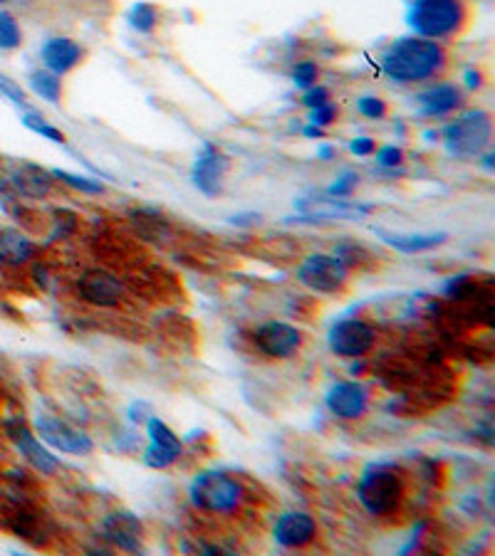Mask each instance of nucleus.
Returning <instances> with one entry per match:
<instances>
[{"instance_id": "obj_1", "label": "nucleus", "mask_w": 495, "mask_h": 556, "mask_svg": "<svg viewBox=\"0 0 495 556\" xmlns=\"http://www.w3.org/2000/svg\"><path fill=\"white\" fill-rule=\"evenodd\" d=\"M448 55L444 45L426 38H399L382 52L384 75L396 85H419L444 75Z\"/></svg>"}, {"instance_id": "obj_2", "label": "nucleus", "mask_w": 495, "mask_h": 556, "mask_svg": "<svg viewBox=\"0 0 495 556\" xmlns=\"http://www.w3.org/2000/svg\"><path fill=\"white\" fill-rule=\"evenodd\" d=\"M406 23L416 38L451 40L461 35L468 23L466 0H411L406 10Z\"/></svg>"}, {"instance_id": "obj_3", "label": "nucleus", "mask_w": 495, "mask_h": 556, "mask_svg": "<svg viewBox=\"0 0 495 556\" xmlns=\"http://www.w3.org/2000/svg\"><path fill=\"white\" fill-rule=\"evenodd\" d=\"M404 495L406 482L396 465L372 463L359 475L357 500L372 517H389L399 512Z\"/></svg>"}, {"instance_id": "obj_4", "label": "nucleus", "mask_w": 495, "mask_h": 556, "mask_svg": "<svg viewBox=\"0 0 495 556\" xmlns=\"http://www.w3.org/2000/svg\"><path fill=\"white\" fill-rule=\"evenodd\" d=\"M189 500L198 512L213 514V517H231L241 512L246 502V487L236 477L218 470L198 472L189 485Z\"/></svg>"}, {"instance_id": "obj_5", "label": "nucleus", "mask_w": 495, "mask_h": 556, "mask_svg": "<svg viewBox=\"0 0 495 556\" xmlns=\"http://www.w3.org/2000/svg\"><path fill=\"white\" fill-rule=\"evenodd\" d=\"M441 136L451 156H481L493 141V119L483 109H471L446 124Z\"/></svg>"}, {"instance_id": "obj_6", "label": "nucleus", "mask_w": 495, "mask_h": 556, "mask_svg": "<svg viewBox=\"0 0 495 556\" xmlns=\"http://www.w3.org/2000/svg\"><path fill=\"white\" fill-rule=\"evenodd\" d=\"M297 282L317 295H340L349 282V270L335 255L312 253L297 267Z\"/></svg>"}, {"instance_id": "obj_7", "label": "nucleus", "mask_w": 495, "mask_h": 556, "mask_svg": "<svg viewBox=\"0 0 495 556\" xmlns=\"http://www.w3.org/2000/svg\"><path fill=\"white\" fill-rule=\"evenodd\" d=\"M35 433H38L40 440L48 443L50 448L67 455H77V458H85V455H90L92 450H95V443H92V438L85 430L75 428L72 423H67L65 418L55 416V413L40 411L38 416H35Z\"/></svg>"}, {"instance_id": "obj_8", "label": "nucleus", "mask_w": 495, "mask_h": 556, "mask_svg": "<svg viewBox=\"0 0 495 556\" xmlns=\"http://www.w3.org/2000/svg\"><path fill=\"white\" fill-rule=\"evenodd\" d=\"M327 344L342 359H362L377 346V329L362 319H342L327 334Z\"/></svg>"}, {"instance_id": "obj_9", "label": "nucleus", "mask_w": 495, "mask_h": 556, "mask_svg": "<svg viewBox=\"0 0 495 556\" xmlns=\"http://www.w3.org/2000/svg\"><path fill=\"white\" fill-rule=\"evenodd\" d=\"M3 428H5V435H8V438L13 440L15 448H18V453L23 455V458L28 460L40 475L50 477L60 470V460H57L55 455H52L50 450L35 438V433L30 430V426L23 421V418H8V421H3Z\"/></svg>"}, {"instance_id": "obj_10", "label": "nucleus", "mask_w": 495, "mask_h": 556, "mask_svg": "<svg viewBox=\"0 0 495 556\" xmlns=\"http://www.w3.org/2000/svg\"><path fill=\"white\" fill-rule=\"evenodd\" d=\"M99 532L107 544H112L119 552L139 554L144 549V527L137 514L127 510H114L104 514L99 522Z\"/></svg>"}, {"instance_id": "obj_11", "label": "nucleus", "mask_w": 495, "mask_h": 556, "mask_svg": "<svg viewBox=\"0 0 495 556\" xmlns=\"http://www.w3.org/2000/svg\"><path fill=\"white\" fill-rule=\"evenodd\" d=\"M302 332L293 324L285 322H265L253 332V344L268 359H293L302 349Z\"/></svg>"}, {"instance_id": "obj_12", "label": "nucleus", "mask_w": 495, "mask_h": 556, "mask_svg": "<svg viewBox=\"0 0 495 556\" xmlns=\"http://www.w3.org/2000/svg\"><path fill=\"white\" fill-rule=\"evenodd\" d=\"M228 171V159L213 144H203L191 166V181L203 196L216 198L223 191V176Z\"/></svg>"}, {"instance_id": "obj_13", "label": "nucleus", "mask_w": 495, "mask_h": 556, "mask_svg": "<svg viewBox=\"0 0 495 556\" xmlns=\"http://www.w3.org/2000/svg\"><path fill=\"white\" fill-rule=\"evenodd\" d=\"M77 295L87 304L95 307H119L124 300V287L112 272L107 270H87L77 280Z\"/></svg>"}, {"instance_id": "obj_14", "label": "nucleus", "mask_w": 495, "mask_h": 556, "mask_svg": "<svg viewBox=\"0 0 495 556\" xmlns=\"http://www.w3.org/2000/svg\"><path fill=\"white\" fill-rule=\"evenodd\" d=\"M325 406L332 416L342 418V421H359L369 408V393L357 381H337L327 391Z\"/></svg>"}, {"instance_id": "obj_15", "label": "nucleus", "mask_w": 495, "mask_h": 556, "mask_svg": "<svg viewBox=\"0 0 495 556\" xmlns=\"http://www.w3.org/2000/svg\"><path fill=\"white\" fill-rule=\"evenodd\" d=\"M273 539L283 549H305L317 539V522L307 512L280 514L273 527Z\"/></svg>"}, {"instance_id": "obj_16", "label": "nucleus", "mask_w": 495, "mask_h": 556, "mask_svg": "<svg viewBox=\"0 0 495 556\" xmlns=\"http://www.w3.org/2000/svg\"><path fill=\"white\" fill-rule=\"evenodd\" d=\"M295 208L310 220H359L372 213V206L347 203L345 198H302Z\"/></svg>"}, {"instance_id": "obj_17", "label": "nucleus", "mask_w": 495, "mask_h": 556, "mask_svg": "<svg viewBox=\"0 0 495 556\" xmlns=\"http://www.w3.org/2000/svg\"><path fill=\"white\" fill-rule=\"evenodd\" d=\"M40 60H43L45 70L62 77L85 60V47L72 38H50L40 50Z\"/></svg>"}, {"instance_id": "obj_18", "label": "nucleus", "mask_w": 495, "mask_h": 556, "mask_svg": "<svg viewBox=\"0 0 495 556\" xmlns=\"http://www.w3.org/2000/svg\"><path fill=\"white\" fill-rule=\"evenodd\" d=\"M5 186L13 188V198H45L52 191V173L35 164L15 166Z\"/></svg>"}, {"instance_id": "obj_19", "label": "nucleus", "mask_w": 495, "mask_h": 556, "mask_svg": "<svg viewBox=\"0 0 495 556\" xmlns=\"http://www.w3.org/2000/svg\"><path fill=\"white\" fill-rule=\"evenodd\" d=\"M416 102H419L421 117H446V114H453L456 109L463 107V92L456 85L441 82V85H434L426 92H421Z\"/></svg>"}, {"instance_id": "obj_20", "label": "nucleus", "mask_w": 495, "mask_h": 556, "mask_svg": "<svg viewBox=\"0 0 495 556\" xmlns=\"http://www.w3.org/2000/svg\"><path fill=\"white\" fill-rule=\"evenodd\" d=\"M38 253V245L15 228H0V265L20 267L28 265Z\"/></svg>"}, {"instance_id": "obj_21", "label": "nucleus", "mask_w": 495, "mask_h": 556, "mask_svg": "<svg viewBox=\"0 0 495 556\" xmlns=\"http://www.w3.org/2000/svg\"><path fill=\"white\" fill-rule=\"evenodd\" d=\"M374 233L389 245V248L399 250V253L414 255V253H426V250H434L439 245L446 243L448 235L446 233H387V230L377 228Z\"/></svg>"}, {"instance_id": "obj_22", "label": "nucleus", "mask_w": 495, "mask_h": 556, "mask_svg": "<svg viewBox=\"0 0 495 556\" xmlns=\"http://www.w3.org/2000/svg\"><path fill=\"white\" fill-rule=\"evenodd\" d=\"M129 215H132V220L137 223L139 233H142L144 238L159 240V238H169L171 235V228L156 211H147V208H142V211H132Z\"/></svg>"}, {"instance_id": "obj_23", "label": "nucleus", "mask_w": 495, "mask_h": 556, "mask_svg": "<svg viewBox=\"0 0 495 556\" xmlns=\"http://www.w3.org/2000/svg\"><path fill=\"white\" fill-rule=\"evenodd\" d=\"M30 89H33L38 97H43L45 102L55 104V102H60V97H62V80L48 70H38L30 75Z\"/></svg>"}, {"instance_id": "obj_24", "label": "nucleus", "mask_w": 495, "mask_h": 556, "mask_svg": "<svg viewBox=\"0 0 495 556\" xmlns=\"http://www.w3.org/2000/svg\"><path fill=\"white\" fill-rule=\"evenodd\" d=\"M181 453H184V448H166V445H156V443H147V448H144V465L147 468H154V470H166L171 468V465L176 463V460L181 458Z\"/></svg>"}, {"instance_id": "obj_25", "label": "nucleus", "mask_w": 495, "mask_h": 556, "mask_svg": "<svg viewBox=\"0 0 495 556\" xmlns=\"http://www.w3.org/2000/svg\"><path fill=\"white\" fill-rule=\"evenodd\" d=\"M127 20L137 33L149 35L154 33L156 23H159V10H156V5L151 3H134L132 10H129Z\"/></svg>"}, {"instance_id": "obj_26", "label": "nucleus", "mask_w": 495, "mask_h": 556, "mask_svg": "<svg viewBox=\"0 0 495 556\" xmlns=\"http://www.w3.org/2000/svg\"><path fill=\"white\" fill-rule=\"evenodd\" d=\"M335 257L347 270H357V267H362L372 255H369V250L364 248V245L354 243V240H342V243L335 245Z\"/></svg>"}, {"instance_id": "obj_27", "label": "nucleus", "mask_w": 495, "mask_h": 556, "mask_svg": "<svg viewBox=\"0 0 495 556\" xmlns=\"http://www.w3.org/2000/svg\"><path fill=\"white\" fill-rule=\"evenodd\" d=\"M147 438L149 443L156 445H166V448H184L179 440V435L174 433L159 416H149L147 421Z\"/></svg>"}, {"instance_id": "obj_28", "label": "nucleus", "mask_w": 495, "mask_h": 556, "mask_svg": "<svg viewBox=\"0 0 495 556\" xmlns=\"http://www.w3.org/2000/svg\"><path fill=\"white\" fill-rule=\"evenodd\" d=\"M23 45V30L10 13L0 10V50H18Z\"/></svg>"}, {"instance_id": "obj_29", "label": "nucleus", "mask_w": 495, "mask_h": 556, "mask_svg": "<svg viewBox=\"0 0 495 556\" xmlns=\"http://www.w3.org/2000/svg\"><path fill=\"white\" fill-rule=\"evenodd\" d=\"M52 178H57V181L67 183L70 188H75V191H82V193H90V196H99V193H104V186L95 178H87V176H77V173H70L65 169H52Z\"/></svg>"}, {"instance_id": "obj_30", "label": "nucleus", "mask_w": 495, "mask_h": 556, "mask_svg": "<svg viewBox=\"0 0 495 556\" xmlns=\"http://www.w3.org/2000/svg\"><path fill=\"white\" fill-rule=\"evenodd\" d=\"M23 127L25 129H30V131H35V134H40V136H45V139H50V141H55V144H65V134H62L60 129L57 127H52V124L45 122L40 114H33V112H28V114H23Z\"/></svg>"}, {"instance_id": "obj_31", "label": "nucleus", "mask_w": 495, "mask_h": 556, "mask_svg": "<svg viewBox=\"0 0 495 556\" xmlns=\"http://www.w3.org/2000/svg\"><path fill=\"white\" fill-rule=\"evenodd\" d=\"M357 112L362 114L364 119H372V122H379V119L387 117L389 107L382 97H374V94H367V97L357 99Z\"/></svg>"}, {"instance_id": "obj_32", "label": "nucleus", "mask_w": 495, "mask_h": 556, "mask_svg": "<svg viewBox=\"0 0 495 556\" xmlns=\"http://www.w3.org/2000/svg\"><path fill=\"white\" fill-rule=\"evenodd\" d=\"M317 77H320V67L315 62L305 60V62H297L295 70H293V85L297 89H307L312 85H317Z\"/></svg>"}, {"instance_id": "obj_33", "label": "nucleus", "mask_w": 495, "mask_h": 556, "mask_svg": "<svg viewBox=\"0 0 495 556\" xmlns=\"http://www.w3.org/2000/svg\"><path fill=\"white\" fill-rule=\"evenodd\" d=\"M359 186L357 173H345V176L337 178L330 188H327V196L330 198H349Z\"/></svg>"}, {"instance_id": "obj_34", "label": "nucleus", "mask_w": 495, "mask_h": 556, "mask_svg": "<svg viewBox=\"0 0 495 556\" xmlns=\"http://www.w3.org/2000/svg\"><path fill=\"white\" fill-rule=\"evenodd\" d=\"M337 117H340V109H337L332 102H327V104H320V107L312 109V112H310V124H315V127L325 129V127H330V124H335Z\"/></svg>"}, {"instance_id": "obj_35", "label": "nucleus", "mask_w": 495, "mask_h": 556, "mask_svg": "<svg viewBox=\"0 0 495 556\" xmlns=\"http://www.w3.org/2000/svg\"><path fill=\"white\" fill-rule=\"evenodd\" d=\"M332 99L330 89L322 87V85H312L307 89H302V104H305L307 109H315L320 107V104H327Z\"/></svg>"}, {"instance_id": "obj_36", "label": "nucleus", "mask_w": 495, "mask_h": 556, "mask_svg": "<svg viewBox=\"0 0 495 556\" xmlns=\"http://www.w3.org/2000/svg\"><path fill=\"white\" fill-rule=\"evenodd\" d=\"M374 154H377V164L382 166V169H396V166H401V161H404V151L394 144L382 146V149H377Z\"/></svg>"}, {"instance_id": "obj_37", "label": "nucleus", "mask_w": 495, "mask_h": 556, "mask_svg": "<svg viewBox=\"0 0 495 556\" xmlns=\"http://www.w3.org/2000/svg\"><path fill=\"white\" fill-rule=\"evenodd\" d=\"M77 228V215L75 213H65L57 211L55 213V235L65 238V235H72Z\"/></svg>"}, {"instance_id": "obj_38", "label": "nucleus", "mask_w": 495, "mask_h": 556, "mask_svg": "<svg viewBox=\"0 0 495 556\" xmlns=\"http://www.w3.org/2000/svg\"><path fill=\"white\" fill-rule=\"evenodd\" d=\"M0 94H3V97H8L10 102L18 104V107H28L23 89L15 85V82H10L5 75H0Z\"/></svg>"}, {"instance_id": "obj_39", "label": "nucleus", "mask_w": 495, "mask_h": 556, "mask_svg": "<svg viewBox=\"0 0 495 556\" xmlns=\"http://www.w3.org/2000/svg\"><path fill=\"white\" fill-rule=\"evenodd\" d=\"M349 151H352L354 156H372L374 151H377V144H374V139H369V136H357V139L349 141Z\"/></svg>"}, {"instance_id": "obj_40", "label": "nucleus", "mask_w": 495, "mask_h": 556, "mask_svg": "<svg viewBox=\"0 0 495 556\" xmlns=\"http://www.w3.org/2000/svg\"><path fill=\"white\" fill-rule=\"evenodd\" d=\"M149 416L151 413L147 403H134V406L129 408V418H132V423H147Z\"/></svg>"}, {"instance_id": "obj_41", "label": "nucleus", "mask_w": 495, "mask_h": 556, "mask_svg": "<svg viewBox=\"0 0 495 556\" xmlns=\"http://www.w3.org/2000/svg\"><path fill=\"white\" fill-rule=\"evenodd\" d=\"M233 225H260V213H241L231 218Z\"/></svg>"}, {"instance_id": "obj_42", "label": "nucleus", "mask_w": 495, "mask_h": 556, "mask_svg": "<svg viewBox=\"0 0 495 556\" xmlns=\"http://www.w3.org/2000/svg\"><path fill=\"white\" fill-rule=\"evenodd\" d=\"M317 159H320V161H332V159H335V146H332V144H320V146H317Z\"/></svg>"}, {"instance_id": "obj_43", "label": "nucleus", "mask_w": 495, "mask_h": 556, "mask_svg": "<svg viewBox=\"0 0 495 556\" xmlns=\"http://www.w3.org/2000/svg\"><path fill=\"white\" fill-rule=\"evenodd\" d=\"M481 85H483V75H481V72L468 70V72H466V87H468V89H478Z\"/></svg>"}, {"instance_id": "obj_44", "label": "nucleus", "mask_w": 495, "mask_h": 556, "mask_svg": "<svg viewBox=\"0 0 495 556\" xmlns=\"http://www.w3.org/2000/svg\"><path fill=\"white\" fill-rule=\"evenodd\" d=\"M302 134H305L307 139H322V134H325V129L315 127V124H307V127L302 129Z\"/></svg>"}, {"instance_id": "obj_45", "label": "nucleus", "mask_w": 495, "mask_h": 556, "mask_svg": "<svg viewBox=\"0 0 495 556\" xmlns=\"http://www.w3.org/2000/svg\"><path fill=\"white\" fill-rule=\"evenodd\" d=\"M483 166H486L488 171H493V154H486V156H483Z\"/></svg>"}]
</instances>
